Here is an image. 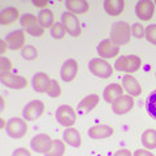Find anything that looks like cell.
Masks as SVG:
<instances>
[{"instance_id":"35","label":"cell","mask_w":156,"mask_h":156,"mask_svg":"<svg viewBox=\"0 0 156 156\" xmlns=\"http://www.w3.org/2000/svg\"><path fill=\"white\" fill-rule=\"evenodd\" d=\"M12 156H31V154H30V151H29V150L20 147V148H16L13 151Z\"/></svg>"},{"instance_id":"38","label":"cell","mask_w":156,"mask_h":156,"mask_svg":"<svg viewBox=\"0 0 156 156\" xmlns=\"http://www.w3.org/2000/svg\"><path fill=\"white\" fill-rule=\"evenodd\" d=\"M33 4H34L35 7H41V8H43V7H47L48 2H38V0H34ZM43 9H44V8H43Z\"/></svg>"},{"instance_id":"28","label":"cell","mask_w":156,"mask_h":156,"mask_svg":"<svg viewBox=\"0 0 156 156\" xmlns=\"http://www.w3.org/2000/svg\"><path fill=\"white\" fill-rule=\"evenodd\" d=\"M146 109H147L148 115L152 117L154 120H156V90L152 91L147 96V100H146Z\"/></svg>"},{"instance_id":"9","label":"cell","mask_w":156,"mask_h":156,"mask_svg":"<svg viewBox=\"0 0 156 156\" xmlns=\"http://www.w3.org/2000/svg\"><path fill=\"white\" fill-rule=\"evenodd\" d=\"M43 112H44V104H43V101L31 100L23 108L22 116H23V120H26V121H35L43 115Z\"/></svg>"},{"instance_id":"1","label":"cell","mask_w":156,"mask_h":156,"mask_svg":"<svg viewBox=\"0 0 156 156\" xmlns=\"http://www.w3.org/2000/svg\"><path fill=\"white\" fill-rule=\"evenodd\" d=\"M130 35H131V27L129 23L125 21L115 22L111 27L109 39L116 46L126 44V43L130 41Z\"/></svg>"},{"instance_id":"27","label":"cell","mask_w":156,"mask_h":156,"mask_svg":"<svg viewBox=\"0 0 156 156\" xmlns=\"http://www.w3.org/2000/svg\"><path fill=\"white\" fill-rule=\"evenodd\" d=\"M65 154V144L60 139H53L52 140V147L46 154V156H64Z\"/></svg>"},{"instance_id":"20","label":"cell","mask_w":156,"mask_h":156,"mask_svg":"<svg viewBox=\"0 0 156 156\" xmlns=\"http://www.w3.org/2000/svg\"><path fill=\"white\" fill-rule=\"evenodd\" d=\"M50 82H51V80H50V77H48L46 73L38 72V73L34 74L31 83H33V89L35 90L37 92H46L48 85H50Z\"/></svg>"},{"instance_id":"30","label":"cell","mask_w":156,"mask_h":156,"mask_svg":"<svg viewBox=\"0 0 156 156\" xmlns=\"http://www.w3.org/2000/svg\"><path fill=\"white\" fill-rule=\"evenodd\" d=\"M46 92H47V95L51 96V98H58V96H60V94H61V87H60V85L57 83V81L51 80V82H50V85H48Z\"/></svg>"},{"instance_id":"12","label":"cell","mask_w":156,"mask_h":156,"mask_svg":"<svg viewBox=\"0 0 156 156\" xmlns=\"http://www.w3.org/2000/svg\"><path fill=\"white\" fill-rule=\"evenodd\" d=\"M133 107H134L133 96L122 95V96H120L113 104H112V111H113L116 115L121 116V115H125V113H128V112H130L131 109H133Z\"/></svg>"},{"instance_id":"6","label":"cell","mask_w":156,"mask_h":156,"mask_svg":"<svg viewBox=\"0 0 156 156\" xmlns=\"http://www.w3.org/2000/svg\"><path fill=\"white\" fill-rule=\"evenodd\" d=\"M55 116H56L57 122L62 125L64 128H72L76 124V120H77L76 112L70 105H60L56 109Z\"/></svg>"},{"instance_id":"22","label":"cell","mask_w":156,"mask_h":156,"mask_svg":"<svg viewBox=\"0 0 156 156\" xmlns=\"http://www.w3.org/2000/svg\"><path fill=\"white\" fill-rule=\"evenodd\" d=\"M62 139H64L65 143L72 146V147H80L82 143L80 131L74 128H66L64 133H62Z\"/></svg>"},{"instance_id":"36","label":"cell","mask_w":156,"mask_h":156,"mask_svg":"<svg viewBox=\"0 0 156 156\" xmlns=\"http://www.w3.org/2000/svg\"><path fill=\"white\" fill-rule=\"evenodd\" d=\"M133 156H155V155L148 150H136L133 154Z\"/></svg>"},{"instance_id":"24","label":"cell","mask_w":156,"mask_h":156,"mask_svg":"<svg viewBox=\"0 0 156 156\" xmlns=\"http://www.w3.org/2000/svg\"><path fill=\"white\" fill-rule=\"evenodd\" d=\"M18 16H20V13H18L17 8L7 7V8L2 9V12H0V23H2V25H9V23L16 21Z\"/></svg>"},{"instance_id":"21","label":"cell","mask_w":156,"mask_h":156,"mask_svg":"<svg viewBox=\"0 0 156 156\" xmlns=\"http://www.w3.org/2000/svg\"><path fill=\"white\" fill-rule=\"evenodd\" d=\"M103 7L105 9V12L109 14V16H119L124 12L125 8V2L124 0H104Z\"/></svg>"},{"instance_id":"29","label":"cell","mask_w":156,"mask_h":156,"mask_svg":"<svg viewBox=\"0 0 156 156\" xmlns=\"http://www.w3.org/2000/svg\"><path fill=\"white\" fill-rule=\"evenodd\" d=\"M65 34H66V30H65V27H64V25H62L61 22H57V23H55V25L51 27V35H52V38L62 39L65 37Z\"/></svg>"},{"instance_id":"41","label":"cell","mask_w":156,"mask_h":156,"mask_svg":"<svg viewBox=\"0 0 156 156\" xmlns=\"http://www.w3.org/2000/svg\"><path fill=\"white\" fill-rule=\"evenodd\" d=\"M155 74H156V73H155Z\"/></svg>"},{"instance_id":"31","label":"cell","mask_w":156,"mask_h":156,"mask_svg":"<svg viewBox=\"0 0 156 156\" xmlns=\"http://www.w3.org/2000/svg\"><path fill=\"white\" fill-rule=\"evenodd\" d=\"M22 57L25 58V60L27 61H31V60H35V58L38 57V51L35 47L33 46H26L22 48Z\"/></svg>"},{"instance_id":"15","label":"cell","mask_w":156,"mask_h":156,"mask_svg":"<svg viewBox=\"0 0 156 156\" xmlns=\"http://www.w3.org/2000/svg\"><path fill=\"white\" fill-rule=\"evenodd\" d=\"M87 134H89V136L91 139H95V140L105 139V138H109V136L113 134V129L108 125H104V124L94 125L89 129Z\"/></svg>"},{"instance_id":"2","label":"cell","mask_w":156,"mask_h":156,"mask_svg":"<svg viewBox=\"0 0 156 156\" xmlns=\"http://www.w3.org/2000/svg\"><path fill=\"white\" fill-rule=\"evenodd\" d=\"M140 57L136 55H126V56H120L115 62V69L119 72H125V73H134L139 70L140 68Z\"/></svg>"},{"instance_id":"40","label":"cell","mask_w":156,"mask_h":156,"mask_svg":"<svg viewBox=\"0 0 156 156\" xmlns=\"http://www.w3.org/2000/svg\"><path fill=\"white\" fill-rule=\"evenodd\" d=\"M155 5H156V3H155Z\"/></svg>"},{"instance_id":"33","label":"cell","mask_w":156,"mask_h":156,"mask_svg":"<svg viewBox=\"0 0 156 156\" xmlns=\"http://www.w3.org/2000/svg\"><path fill=\"white\" fill-rule=\"evenodd\" d=\"M144 31H146V29L138 22L131 25V35H134L135 38H138V39L143 38L144 37Z\"/></svg>"},{"instance_id":"19","label":"cell","mask_w":156,"mask_h":156,"mask_svg":"<svg viewBox=\"0 0 156 156\" xmlns=\"http://www.w3.org/2000/svg\"><path fill=\"white\" fill-rule=\"evenodd\" d=\"M99 101H100L99 95H96V94L87 95L80 101V104H78V112H80L81 115L89 113L90 111H92L98 104H99Z\"/></svg>"},{"instance_id":"23","label":"cell","mask_w":156,"mask_h":156,"mask_svg":"<svg viewBox=\"0 0 156 156\" xmlns=\"http://www.w3.org/2000/svg\"><path fill=\"white\" fill-rule=\"evenodd\" d=\"M65 7L73 14H82L89 11V3L86 0H66Z\"/></svg>"},{"instance_id":"13","label":"cell","mask_w":156,"mask_h":156,"mask_svg":"<svg viewBox=\"0 0 156 156\" xmlns=\"http://www.w3.org/2000/svg\"><path fill=\"white\" fill-rule=\"evenodd\" d=\"M77 73H78V62L74 58H68L64 64H62L61 70H60L61 80L64 82H70L76 78Z\"/></svg>"},{"instance_id":"4","label":"cell","mask_w":156,"mask_h":156,"mask_svg":"<svg viewBox=\"0 0 156 156\" xmlns=\"http://www.w3.org/2000/svg\"><path fill=\"white\" fill-rule=\"evenodd\" d=\"M20 23L27 31V34H30L33 37H42L44 34V29L41 26V23L38 21V17H35L34 14L26 13L23 16H21Z\"/></svg>"},{"instance_id":"37","label":"cell","mask_w":156,"mask_h":156,"mask_svg":"<svg viewBox=\"0 0 156 156\" xmlns=\"http://www.w3.org/2000/svg\"><path fill=\"white\" fill-rule=\"evenodd\" d=\"M113 156H133V154H131L129 150L122 148V150H119V151H116V152L113 154Z\"/></svg>"},{"instance_id":"7","label":"cell","mask_w":156,"mask_h":156,"mask_svg":"<svg viewBox=\"0 0 156 156\" xmlns=\"http://www.w3.org/2000/svg\"><path fill=\"white\" fill-rule=\"evenodd\" d=\"M0 80H2V83L8 87V89H13V90H21L25 89L27 86V81L25 77L22 76H16L13 73H0Z\"/></svg>"},{"instance_id":"25","label":"cell","mask_w":156,"mask_h":156,"mask_svg":"<svg viewBox=\"0 0 156 156\" xmlns=\"http://www.w3.org/2000/svg\"><path fill=\"white\" fill-rule=\"evenodd\" d=\"M38 21H39V23H41V26L43 29L52 27L53 25H55V17H53L52 11H50L48 8L41 9L39 13H38Z\"/></svg>"},{"instance_id":"34","label":"cell","mask_w":156,"mask_h":156,"mask_svg":"<svg viewBox=\"0 0 156 156\" xmlns=\"http://www.w3.org/2000/svg\"><path fill=\"white\" fill-rule=\"evenodd\" d=\"M12 69V62L9 58L2 56V58H0V72L2 73H7Z\"/></svg>"},{"instance_id":"14","label":"cell","mask_w":156,"mask_h":156,"mask_svg":"<svg viewBox=\"0 0 156 156\" xmlns=\"http://www.w3.org/2000/svg\"><path fill=\"white\" fill-rule=\"evenodd\" d=\"M96 51L100 57L111 58V57L117 56V53H119V46H116L111 39H104V41H101L99 44H98Z\"/></svg>"},{"instance_id":"3","label":"cell","mask_w":156,"mask_h":156,"mask_svg":"<svg viewBox=\"0 0 156 156\" xmlns=\"http://www.w3.org/2000/svg\"><path fill=\"white\" fill-rule=\"evenodd\" d=\"M5 131H7V135L9 138H13V139L22 138L27 131L26 120L20 119V117H12V119L7 122Z\"/></svg>"},{"instance_id":"11","label":"cell","mask_w":156,"mask_h":156,"mask_svg":"<svg viewBox=\"0 0 156 156\" xmlns=\"http://www.w3.org/2000/svg\"><path fill=\"white\" fill-rule=\"evenodd\" d=\"M155 13V3L151 0H140L135 5V14L140 21H150Z\"/></svg>"},{"instance_id":"8","label":"cell","mask_w":156,"mask_h":156,"mask_svg":"<svg viewBox=\"0 0 156 156\" xmlns=\"http://www.w3.org/2000/svg\"><path fill=\"white\" fill-rule=\"evenodd\" d=\"M61 23L64 25L66 33L72 37H78L81 34V23L76 14L70 12H65L61 16Z\"/></svg>"},{"instance_id":"26","label":"cell","mask_w":156,"mask_h":156,"mask_svg":"<svg viewBox=\"0 0 156 156\" xmlns=\"http://www.w3.org/2000/svg\"><path fill=\"white\" fill-rule=\"evenodd\" d=\"M142 144L146 147V150H155L156 148V130L155 129H147L143 131L140 136Z\"/></svg>"},{"instance_id":"16","label":"cell","mask_w":156,"mask_h":156,"mask_svg":"<svg viewBox=\"0 0 156 156\" xmlns=\"http://www.w3.org/2000/svg\"><path fill=\"white\" fill-rule=\"evenodd\" d=\"M5 42L9 50H13V51L20 50V48L23 47V43H25V31L14 30L12 33H9L5 37Z\"/></svg>"},{"instance_id":"39","label":"cell","mask_w":156,"mask_h":156,"mask_svg":"<svg viewBox=\"0 0 156 156\" xmlns=\"http://www.w3.org/2000/svg\"><path fill=\"white\" fill-rule=\"evenodd\" d=\"M0 44H2V50H0V52L4 53V52H5V50H7V47H8L5 39H2V41H0Z\"/></svg>"},{"instance_id":"17","label":"cell","mask_w":156,"mask_h":156,"mask_svg":"<svg viewBox=\"0 0 156 156\" xmlns=\"http://www.w3.org/2000/svg\"><path fill=\"white\" fill-rule=\"evenodd\" d=\"M122 95H124V87L120 86L119 83H111L107 86L103 91L104 100L109 104H113L115 101Z\"/></svg>"},{"instance_id":"18","label":"cell","mask_w":156,"mask_h":156,"mask_svg":"<svg viewBox=\"0 0 156 156\" xmlns=\"http://www.w3.org/2000/svg\"><path fill=\"white\" fill-rule=\"evenodd\" d=\"M122 87L130 96H138L142 92V87H140L139 82L130 74H125L122 77Z\"/></svg>"},{"instance_id":"5","label":"cell","mask_w":156,"mask_h":156,"mask_svg":"<svg viewBox=\"0 0 156 156\" xmlns=\"http://www.w3.org/2000/svg\"><path fill=\"white\" fill-rule=\"evenodd\" d=\"M89 69L94 76L99 78H109L113 73V68L111 66L109 62H107L104 58H91L89 62Z\"/></svg>"},{"instance_id":"10","label":"cell","mask_w":156,"mask_h":156,"mask_svg":"<svg viewBox=\"0 0 156 156\" xmlns=\"http://www.w3.org/2000/svg\"><path fill=\"white\" fill-rule=\"evenodd\" d=\"M52 140L50 135L47 134H38L30 140V147L33 151L38 154H47L52 147Z\"/></svg>"},{"instance_id":"32","label":"cell","mask_w":156,"mask_h":156,"mask_svg":"<svg viewBox=\"0 0 156 156\" xmlns=\"http://www.w3.org/2000/svg\"><path fill=\"white\" fill-rule=\"evenodd\" d=\"M144 37L151 43V44L156 46V23H152V25H150V26L146 27Z\"/></svg>"}]
</instances>
